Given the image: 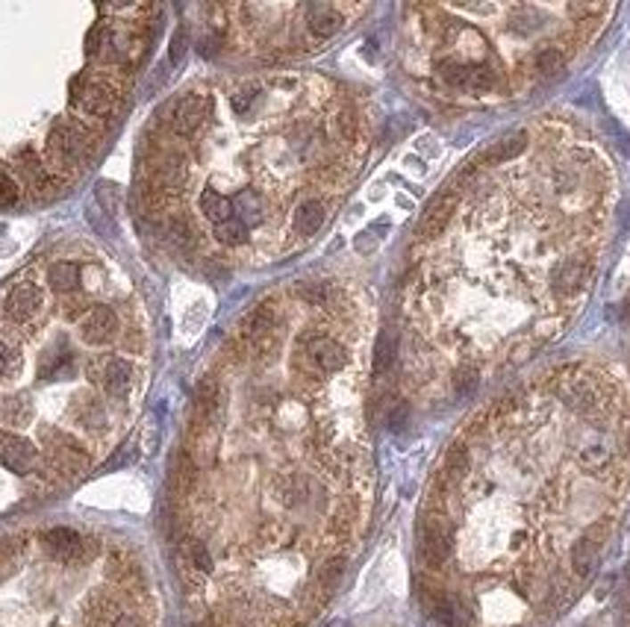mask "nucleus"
I'll return each mask as SVG.
<instances>
[{
    "mask_svg": "<svg viewBox=\"0 0 630 627\" xmlns=\"http://www.w3.org/2000/svg\"><path fill=\"white\" fill-rule=\"evenodd\" d=\"M377 306L351 277L295 280L230 327L171 468L177 568L198 627H304L368 507Z\"/></svg>",
    "mask_w": 630,
    "mask_h": 627,
    "instance_id": "f257e3e1",
    "label": "nucleus"
},
{
    "mask_svg": "<svg viewBox=\"0 0 630 627\" xmlns=\"http://www.w3.org/2000/svg\"><path fill=\"white\" fill-rule=\"evenodd\" d=\"M613 204L607 153L563 115L516 124L474 153L406 250V392L462 398L554 342L593 292Z\"/></svg>",
    "mask_w": 630,
    "mask_h": 627,
    "instance_id": "f03ea898",
    "label": "nucleus"
},
{
    "mask_svg": "<svg viewBox=\"0 0 630 627\" xmlns=\"http://www.w3.org/2000/svg\"><path fill=\"white\" fill-rule=\"evenodd\" d=\"M630 484V392L598 362H560L519 380L465 424L436 471L421 518V601L442 627H516L560 610L571 551L613 518L577 522V495Z\"/></svg>",
    "mask_w": 630,
    "mask_h": 627,
    "instance_id": "7ed1b4c3",
    "label": "nucleus"
},
{
    "mask_svg": "<svg viewBox=\"0 0 630 627\" xmlns=\"http://www.w3.org/2000/svg\"><path fill=\"white\" fill-rule=\"evenodd\" d=\"M360 86L318 71H248L183 86L144 127L139 216L183 256L263 268L324 233L374 148Z\"/></svg>",
    "mask_w": 630,
    "mask_h": 627,
    "instance_id": "20e7f679",
    "label": "nucleus"
},
{
    "mask_svg": "<svg viewBox=\"0 0 630 627\" xmlns=\"http://www.w3.org/2000/svg\"><path fill=\"white\" fill-rule=\"evenodd\" d=\"M153 369L142 289L65 239L0 286V509L47 498L127 433Z\"/></svg>",
    "mask_w": 630,
    "mask_h": 627,
    "instance_id": "39448f33",
    "label": "nucleus"
},
{
    "mask_svg": "<svg viewBox=\"0 0 630 627\" xmlns=\"http://www.w3.org/2000/svg\"><path fill=\"white\" fill-rule=\"evenodd\" d=\"M160 18L153 4H0V209L83 180L127 110Z\"/></svg>",
    "mask_w": 630,
    "mask_h": 627,
    "instance_id": "423d86ee",
    "label": "nucleus"
},
{
    "mask_svg": "<svg viewBox=\"0 0 630 627\" xmlns=\"http://www.w3.org/2000/svg\"><path fill=\"white\" fill-rule=\"evenodd\" d=\"M610 15L601 4H419L404 9L398 60L436 106L495 110L557 80Z\"/></svg>",
    "mask_w": 630,
    "mask_h": 627,
    "instance_id": "0eeeda50",
    "label": "nucleus"
},
{
    "mask_svg": "<svg viewBox=\"0 0 630 627\" xmlns=\"http://www.w3.org/2000/svg\"><path fill=\"white\" fill-rule=\"evenodd\" d=\"M368 12V4H216L198 9L207 42L233 60L259 62L322 51Z\"/></svg>",
    "mask_w": 630,
    "mask_h": 627,
    "instance_id": "6e6552de",
    "label": "nucleus"
}]
</instances>
